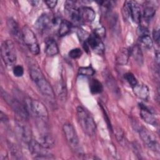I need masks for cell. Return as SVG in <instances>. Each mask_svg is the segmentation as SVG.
<instances>
[{
    "mask_svg": "<svg viewBox=\"0 0 160 160\" xmlns=\"http://www.w3.org/2000/svg\"><path fill=\"white\" fill-rule=\"evenodd\" d=\"M134 94L139 99L142 100H148L149 95V90L148 87L142 83H137L132 87Z\"/></svg>",
    "mask_w": 160,
    "mask_h": 160,
    "instance_id": "17",
    "label": "cell"
},
{
    "mask_svg": "<svg viewBox=\"0 0 160 160\" xmlns=\"http://www.w3.org/2000/svg\"><path fill=\"white\" fill-rule=\"evenodd\" d=\"M155 61H156L158 66H159V52H157L155 54Z\"/></svg>",
    "mask_w": 160,
    "mask_h": 160,
    "instance_id": "37",
    "label": "cell"
},
{
    "mask_svg": "<svg viewBox=\"0 0 160 160\" xmlns=\"http://www.w3.org/2000/svg\"><path fill=\"white\" fill-rule=\"evenodd\" d=\"M0 119L1 122H6L8 121V118L7 116L2 111L0 112Z\"/></svg>",
    "mask_w": 160,
    "mask_h": 160,
    "instance_id": "36",
    "label": "cell"
},
{
    "mask_svg": "<svg viewBox=\"0 0 160 160\" xmlns=\"http://www.w3.org/2000/svg\"><path fill=\"white\" fill-rule=\"evenodd\" d=\"M139 107L140 116L141 118L143 119V121L152 126H157L158 119H156L153 112L142 104H139Z\"/></svg>",
    "mask_w": 160,
    "mask_h": 160,
    "instance_id": "15",
    "label": "cell"
},
{
    "mask_svg": "<svg viewBox=\"0 0 160 160\" xmlns=\"http://www.w3.org/2000/svg\"><path fill=\"white\" fill-rule=\"evenodd\" d=\"M152 36L154 41L159 46V39H160V33H159V29L155 28L152 31Z\"/></svg>",
    "mask_w": 160,
    "mask_h": 160,
    "instance_id": "33",
    "label": "cell"
},
{
    "mask_svg": "<svg viewBox=\"0 0 160 160\" xmlns=\"http://www.w3.org/2000/svg\"><path fill=\"white\" fill-rule=\"evenodd\" d=\"M95 73L94 69L91 66L81 67L78 69V74L84 76H91Z\"/></svg>",
    "mask_w": 160,
    "mask_h": 160,
    "instance_id": "28",
    "label": "cell"
},
{
    "mask_svg": "<svg viewBox=\"0 0 160 160\" xmlns=\"http://www.w3.org/2000/svg\"><path fill=\"white\" fill-rule=\"evenodd\" d=\"M137 34L139 37L145 35H149V31L147 28L143 26H139L137 29Z\"/></svg>",
    "mask_w": 160,
    "mask_h": 160,
    "instance_id": "32",
    "label": "cell"
},
{
    "mask_svg": "<svg viewBox=\"0 0 160 160\" xmlns=\"http://www.w3.org/2000/svg\"><path fill=\"white\" fill-rule=\"evenodd\" d=\"M29 75L39 91L44 96L51 99L54 98L55 93L53 88L38 66L35 64L30 66Z\"/></svg>",
    "mask_w": 160,
    "mask_h": 160,
    "instance_id": "1",
    "label": "cell"
},
{
    "mask_svg": "<svg viewBox=\"0 0 160 160\" xmlns=\"http://www.w3.org/2000/svg\"><path fill=\"white\" fill-rule=\"evenodd\" d=\"M26 121V119L18 116L15 120V129L16 134L21 141L28 144L32 140V132L29 126Z\"/></svg>",
    "mask_w": 160,
    "mask_h": 160,
    "instance_id": "8",
    "label": "cell"
},
{
    "mask_svg": "<svg viewBox=\"0 0 160 160\" xmlns=\"http://www.w3.org/2000/svg\"><path fill=\"white\" fill-rule=\"evenodd\" d=\"M130 19L135 23L139 24L141 19V12L139 4L134 1H126Z\"/></svg>",
    "mask_w": 160,
    "mask_h": 160,
    "instance_id": "13",
    "label": "cell"
},
{
    "mask_svg": "<svg viewBox=\"0 0 160 160\" xmlns=\"http://www.w3.org/2000/svg\"><path fill=\"white\" fill-rule=\"evenodd\" d=\"M39 142L47 149H50L54 146L55 141L52 135L49 132H43L39 135Z\"/></svg>",
    "mask_w": 160,
    "mask_h": 160,
    "instance_id": "20",
    "label": "cell"
},
{
    "mask_svg": "<svg viewBox=\"0 0 160 160\" xmlns=\"http://www.w3.org/2000/svg\"><path fill=\"white\" fill-rule=\"evenodd\" d=\"M35 26L39 31L44 32L52 26V18L47 14H42L36 21Z\"/></svg>",
    "mask_w": 160,
    "mask_h": 160,
    "instance_id": "14",
    "label": "cell"
},
{
    "mask_svg": "<svg viewBox=\"0 0 160 160\" xmlns=\"http://www.w3.org/2000/svg\"><path fill=\"white\" fill-rule=\"evenodd\" d=\"M79 11L82 21H83L88 22H91L96 18V13L90 7H82L79 9Z\"/></svg>",
    "mask_w": 160,
    "mask_h": 160,
    "instance_id": "18",
    "label": "cell"
},
{
    "mask_svg": "<svg viewBox=\"0 0 160 160\" xmlns=\"http://www.w3.org/2000/svg\"><path fill=\"white\" fill-rule=\"evenodd\" d=\"M82 55V51L79 48H75L71 49L69 52V56L72 59H78Z\"/></svg>",
    "mask_w": 160,
    "mask_h": 160,
    "instance_id": "30",
    "label": "cell"
},
{
    "mask_svg": "<svg viewBox=\"0 0 160 160\" xmlns=\"http://www.w3.org/2000/svg\"><path fill=\"white\" fill-rule=\"evenodd\" d=\"M76 114L79 124L84 133L89 136H94L96 124L89 112L82 106H78L76 109Z\"/></svg>",
    "mask_w": 160,
    "mask_h": 160,
    "instance_id": "2",
    "label": "cell"
},
{
    "mask_svg": "<svg viewBox=\"0 0 160 160\" xmlns=\"http://www.w3.org/2000/svg\"><path fill=\"white\" fill-rule=\"evenodd\" d=\"M155 13H156L155 8L152 6L148 5L144 8L143 17L146 20L148 21L151 19L153 18Z\"/></svg>",
    "mask_w": 160,
    "mask_h": 160,
    "instance_id": "26",
    "label": "cell"
},
{
    "mask_svg": "<svg viewBox=\"0 0 160 160\" xmlns=\"http://www.w3.org/2000/svg\"><path fill=\"white\" fill-rule=\"evenodd\" d=\"M1 94L2 98L12 110L17 114L18 116L28 120L29 118V112L24 104H22L18 99L11 96L9 93L1 89Z\"/></svg>",
    "mask_w": 160,
    "mask_h": 160,
    "instance_id": "4",
    "label": "cell"
},
{
    "mask_svg": "<svg viewBox=\"0 0 160 160\" xmlns=\"http://www.w3.org/2000/svg\"><path fill=\"white\" fill-rule=\"evenodd\" d=\"M1 55L4 62L8 66L15 64L17 59L16 48L12 41L7 39L3 41L1 46Z\"/></svg>",
    "mask_w": 160,
    "mask_h": 160,
    "instance_id": "6",
    "label": "cell"
},
{
    "mask_svg": "<svg viewBox=\"0 0 160 160\" xmlns=\"http://www.w3.org/2000/svg\"><path fill=\"white\" fill-rule=\"evenodd\" d=\"M21 31L22 39L24 44L33 55H38L40 48L35 34L28 26H24Z\"/></svg>",
    "mask_w": 160,
    "mask_h": 160,
    "instance_id": "5",
    "label": "cell"
},
{
    "mask_svg": "<svg viewBox=\"0 0 160 160\" xmlns=\"http://www.w3.org/2000/svg\"><path fill=\"white\" fill-rule=\"evenodd\" d=\"M13 74L16 77H21L24 74V69L20 65H16L13 68Z\"/></svg>",
    "mask_w": 160,
    "mask_h": 160,
    "instance_id": "31",
    "label": "cell"
},
{
    "mask_svg": "<svg viewBox=\"0 0 160 160\" xmlns=\"http://www.w3.org/2000/svg\"><path fill=\"white\" fill-rule=\"evenodd\" d=\"M130 56L129 50L127 48H122L119 50L116 56V62L121 66L126 65L128 61Z\"/></svg>",
    "mask_w": 160,
    "mask_h": 160,
    "instance_id": "21",
    "label": "cell"
},
{
    "mask_svg": "<svg viewBox=\"0 0 160 160\" xmlns=\"http://www.w3.org/2000/svg\"><path fill=\"white\" fill-rule=\"evenodd\" d=\"M65 11L69 19L74 23H80L82 22L79 9H78L73 1H66Z\"/></svg>",
    "mask_w": 160,
    "mask_h": 160,
    "instance_id": "12",
    "label": "cell"
},
{
    "mask_svg": "<svg viewBox=\"0 0 160 160\" xmlns=\"http://www.w3.org/2000/svg\"><path fill=\"white\" fill-rule=\"evenodd\" d=\"M140 42L142 46L146 49H151L152 47L153 42L151 38L149 35H145L141 37H139Z\"/></svg>",
    "mask_w": 160,
    "mask_h": 160,
    "instance_id": "27",
    "label": "cell"
},
{
    "mask_svg": "<svg viewBox=\"0 0 160 160\" xmlns=\"http://www.w3.org/2000/svg\"><path fill=\"white\" fill-rule=\"evenodd\" d=\"M62 131L65 139L69 147L75 152L81 151L79 139L73 126L70 123H66L63 125Z\"/></svg>",
    "mask_w": 160,
    "mask_h": 160,
    "instance_id": "7",
    "label": "cell"
},
{
    "mask_svg": "<svg viewBox=\"0 0 160 160\" xmlns=\"http://www.w3.org/2000/svg\"><path fill=\"white\" fill-rule=\"evenodd\" d=\"M71 30V24L69 21L62 20L58 29V34L59 36H64L69 33Z\"/></svg>",
    "mask_w": 160,
    "mask_h": 160,
    "instance_id": "24",
    "label": "cell"
},
{
    "mask_svg": "<svg viewBox=\"0 0 160 160\" xmlns=\"http://www.w3.org/2000/svg\"><path fill=\"white\" fill-rule=\"evenodd\" d=\"M56 92L60 99L62 101H64L66 99L67 96V91L66 86L63 82H59L56 88Z\"/></svg>",
    "mask_w": 160,
    "mask_h": 160,
    "instance_id": "25",
    "label": "cell"
},
{
    "mask_svg": "<svg viewBox=\"0 0 160 160\" xmlns=\"http://www.w3.org/2000/svg\"><path fill=\"white\" fill-rule=\"evenodd\" d=\"M89 88L91 92L94 94H99L103 90V87L101 82L96 79H93L91 81L89 84Z\"/></svg>",
    "mask_w": 160,
    "mask_h": 160,
    "instance_id": "23",
    "label": "cell"
},
{
    "mask_svg": "<svg viewBox=\"0 0 160 160\" xmlns=\"http://www.w3.org/2000/svg\"><path fill=\"white\" fill-rule=\"evenodd\" d=\"M138 132L141 140L149 149L156 152H159V142L152 132L144 127H139Z\"/></svg>",
    "mask_w": 160,
    "mask_h": 160,
    "instance_id": "10",
    "label": "cell"
},
{
    "mask_svg": "<svg viewBox=\"0 0 160 160\" xmlns=\"http://www.w3.org/2000/svg\"><path fill=\"white\" fill-rule=\"evenodd\" d=\"M24 105L29 114L43 121L48 120L49 113L48 109L41 101L28 98L25 99Z\"/></svg>",
    "mask_w": 160,
    "mask_h": 160,
    "instance_id": "3",
    "label": "cell"
},
{
    "mask_svg": "<svg viewBox=\"0 0 160 160\" xmlns=\"http://www.w3.org/2000/svg\"><path fill=\"white\" fill-rule=\"evenodd\" d=\"M97 36H98L99 38H101L102 37H103L105 34V30L104 28L103 27H99L98 28H97L95 31H94V33Z\"/></svg>",
    "mask_w": 160,
    "mask_h": 160,
    "instance_id": "34",
    "label": "cell"
},
{
    "mask_svg": "<svg viewBox=\"0 0 160 160\" xmlns=\"http://www.w3.org/2000/svg\"><path fill=\"white\" fill-rule=\"evenodd\" d=\"M88 45L97 54H103L105 48L101 38L95 34H90L87 39Z\"/></svg>",
    "mask_w": 160,
    "mask_h": 160,
    "instance_id": "11",
    "label": "cell"
},
{
    "mask_svg": "<svg viewBox=\"0 0 160 160\" xmlns=\"http://www.w3.org/2000/svg\"><path fill=\"white\" fill-rule=\"evenodd\" d=\"M29 152L37 159H54L53 155L48 151V149L44 147L39 141L31 140L28 144Z\"/></svg>",
    "mask_w": 160,
    "mask_h": 160,
    "instance_id": "9",
    "label": "cell"
},
{
    "mask_svg": "<svg viewBox=\"0 0 160 160\" xmlns=\"http://www.w3.org/2000/svg\"><path fill=\"white\" fill-rule=\"evenodd\" d=\"M129 52H130V55L133 58L134 61L138 64H140V65L142 64L144 58H143L142 52L139 45L135 44L132 46L129 50Z\"/></svg>",
    "mask_w": 160,
    "mask_h": 160,
    "instance_id": "22",
    "label": "cell"
},
{
    "mask_svg": "<svg viewBox=\"0 0 160 160\" xmlns=\"http://www.w3.org/2000/svg\"><path fill=\"white\" fill-rule=\"evenodd\" d=\"M44 51L48 56H54L58 54V46L53 39L49 38L46 39Z\"/></svg>",
    "mask_w": 160,
    "mask_h": 160,
    "instance_id": "19",
    "label": "cell"
},
{
    "mask_svg": "<svg viewBox=\"0 0 160 160\" xmlns=\"http://www.w3.org/2000/svg\"><path fill=\"white\" fill-rule=\"evenodd\" d=\"M29 2L31 4H32L33 6H34V5H37L39 2V1H29Z\"/></svg>",
    "mask_w": 160,
    "mask_h": 160,
    "instance_id": "38",
    "label": "cell"
},
{
    "mask_svg": "<svg viewBox=\"0 0 160 160\" xmlns=\"http://www.w3.org/2000/svg\"><path fill=\"white\" fill-rule=\"evenodd\" d=\"M7 27L9 33L14 38L16 39L18 41H22V31H20L18 24L14 19L12 18H9L7 20Z\"/></svg>",
    "mask_w": 160,
    "mask_h": 160,
    "instance_id": "16",
    "label": "cell"
},
{
    "mask_svg": "<svg viewBox=\"0 0 160 160\" xmlns=\"http://www.w3.org/2000/svg\"><path fill=\"white\" fill-rule=\"evenodd\" d=\"M124 78L132 88L134 87L138 82L134 75L131 72L126 73L124 74Z\"/></svg>",
    "mask_w": 160,
    "mask_h": 160,
    "instance_id": "29",
    "label": "cell"
},
{
    "mask_svg": "<svg viewBox=\"0 0 160 160\" xmlns=\"http://www.w3.org/2000/svg\"><path fill=\"white\" fill-rule=\"evenodd\" d=\"M44 2L46 4V5L48 6V8L52 9L56 7V6L58 3V1H54V0H49V1H45Z\"/></svg>",
    "mask_w": 160,
    "mask_h": 160,
    "instance_id": "35",
    "label": "cell"
}]
</instances>
